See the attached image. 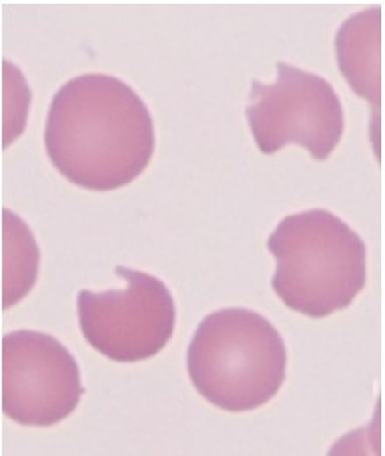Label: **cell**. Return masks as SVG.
<instances>
[{
	"mask_svg": "<svg viewBox=\"0 0 385 456\" xmlns=\"http://www.w3.org/2000/svg\"><path fill=\"white\" fill-rule=\"evenodd\" d=\"M39 247L30 228L2 208V308L25 298L37 281Z\"/></svg>",
	"mask_w": 385,
	"mask_h": 456,
	"instance_id": "8",
	"label": "cell"
},
{
	"mask_svg": "<svg viewBox=\"0 0 385 456\" xmlns=\"http://www.w3.org/2000/svg\"><path fill=\"white\" fill-rule=\"evenodd\" d=\"M125 289L77 297L79 328L86 342L102 356L134 363L156 356L171 340L176 305L167 286L154 275L116 266Z\"/></svg>",
	"mask_w": 385,
	"mask_h": 456,
	"instance_id": "5",
	"label": "cell"
},
{
	"mask_svg": "<svg viewBox=\"0 0 385 456\" xmlns=\"http://www.w3.org/2000/svg\"><path fill=\"white\" fill-rule=\"evenodd\" d=\"M81 374L68 347L48 333L2 337V412L23 427H53L76 411Z\"/></svg>",
	"mask_w": 385,
	"mask_h": 456,
	"instance_id": "6",
	"label": "cell"
},
{
	"mask_svg": "<svg viewBox=\"0 0 385 456\" xmlns=\"http://www.w3.org/2000/svg\"><path fill=\"white\" fill-rule=\"evenodd\" d=\"M196 389L228 412L268 403L282 387L287 349L278 330L248 308H222L201 321L187 351Z\"/></svg>",
	"mask_w": 385,
	"mask_h": 456,
	"instance_id": "3",
	"label": "cell"
},
{
	"mask_svg": "<svg viewBox=\"0 0 385 456\" xmlns=\"http://www.w3.org/2000/svg\"><path fill=\"white\" fill-rule=\"evenodd\" d=\"M250 101V131L266 155L293 143L325 160L343 136V106L333 85L294 66L278 62L275 83L253 81Z\"/></svg>",
	"mask_w": 385,
	"mask_h": 456,
	"instance_id": "4",
	"label": "cell"
},
{
	"mask_svg": "<svg viewBox=\"0 0 385 456\" xmlns=\"http://www.w3.org/2000/svg\"><path fill=\"white\" fill-rule=\"evenodd\" d=\"M268 248L277 259L273 291L309 317L347 308L366 284L363 238L327 210L285 217L269 236Z\"/></svg>",
	"mask_w": 385,
	"mask_h": 456,
	"instance_id": "2",
	"label": "cell"
},
{
	"mask_svg": "<svg viewBox=\"0 0 385 456\" xmlns=\"http://www.w3.org/2000/svg\"><path fill=\"white\" fill-rule=\"evenodd\" d=\"M341 75L372 106V129L381 131L382 108V7H370L343 21L336 34Z\"/></svg>",
	"mask_w": 385,
	"mask_h": 456,
	"instance_id": "7",
	"label": "cell"
},
{
	"mask_svg": "<svg viewBox=\"0 0 385 456\" xmlns=\"http://www.w3.org/2000/svg\"><path fill=\"white\" fill-rule=\"evenodd\" d=\"M44 145L53 166L77 187L115 191L150 164L154 120L145 101L122 79L81 75L53 97Z\"/></svg>",
	"mask_w": 385,
	"mask_h": 456,
	"instance_id": "1",
	"label": "cell"
}]
</instances>
